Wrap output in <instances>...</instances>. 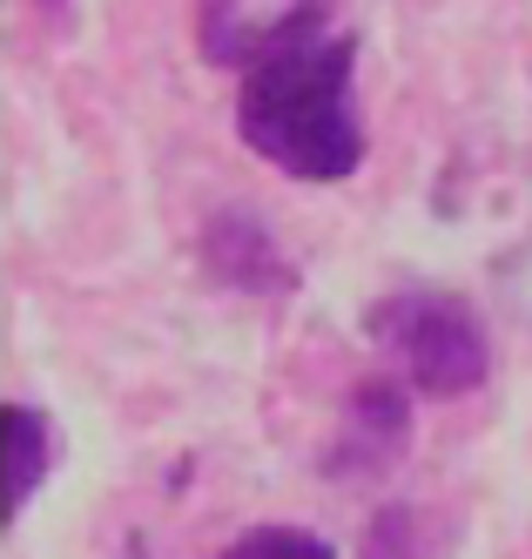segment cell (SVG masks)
<instances>
[{
	"instance_id": "8992f818",
	"label": "cell",
	"mask_w": 532,
	"mask_h": 559,
	"mask_svg": "<svg viewBox=\"0 0 532 559\" xmlns=\"http://www.w3.org/2000/svg\"><path fill=\"white\" fill-rule=\"evenodd\" d=\"M223 559H338V552L317 533H304V526H257V533H243Z\"/></svg>"
},
{
	"instance_id": "3957f363",
	"label": "cell",
	"mask_w": 532,
	"mask_h": 559,
	"mask_svg": "<svg viewBox=\"0 0 532 559\" xmlns=\"http://www.w3.org/2000/svg\"><path fill=\"white\" fill-rule=\"evenodd\" d=\"M202 257L236 290H291V263L276 257V236L257 229L250 216H216L202 229Z\"/></svg>"
},
{
	"instance_id": "7a4b0ae2",
	"label": "cell",
	"mask_w": 532,
	"mask_h": 559,
	"mask_svg": "<svg viewBox=\"0 0 532 559\" xmlns=\"http://www.w3.org/2000/svg\"><path fill=\"white\" fill-rule=\"evenodd\" d=\"M364 331H371L398 365L412 371V384L431 391V397H465L493 371L478 317L445 290H398L364 317Z\"/></svg>"
},
{
	"instance_id": "6da1fadb",
	"label": "cell",
	"mask_w": 532,
	"mask_h": 559,
	"mask_svg": "<svg viewBox=\"0 0 532 559\" xmlns=\"http://www.w3.org/2000/svg\"><path fill=\"white\" fill-rule=\"evenodd\" d=\"M357 41L317 34L270 61H257L236 88V135L270 169L297 182H344L364 163V122H357Z\"/></svg>"
},
{
	"instance_id": "5b68a950",
	"label": "cell",
	"mask_w": 532,
	"mask_h": 559,
	"mask_svg": "<svg viewBox=\"0 0 532 559\" xmlns=\"http://www.w3.org/2000/svg\"><path fill=\"white\" fill-rule=\"evenodd\" d=\"M8 431H14V506H27L40 492V478H48V465H55V431L34 405H14Z\"/></svg>"
},
{
	"instance_id": "277c9868",
	"label": "cell",
	"mask_w": 532,
	"mask_h": 559,
	"mask_svg": "<svg viewBox=\"0 0 532 559\" xmlns=\"http://www.w3.org/2000/svg\"><path fill=\"white\" fill-rule=\"evenodd\" d=\"M351 425H357V438L344 452H364V465H391V452L404 445V391L398 384H357V397H351Z\"/></svg>"
}]
</instances>
